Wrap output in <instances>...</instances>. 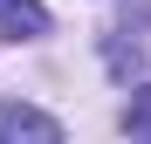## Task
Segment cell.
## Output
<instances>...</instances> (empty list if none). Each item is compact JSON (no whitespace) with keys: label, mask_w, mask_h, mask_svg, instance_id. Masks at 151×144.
Returning a JSON list of instances; mask_svg holds the SVG:
<instances>
[{"label":"cell","mask_w":151,"mask_h":144,"mask_svg":"<svg viewBox=\"0 0 151 144\" xmlns=\"http://www.w3.org/2000/svg\"><path fill=\"white\" fill-rule=\"evenodd\" d=\"M0 137L7 144H62V124L28 110V103H0Z\"/></svg>","instance_id":"6da1fadb"},{"label":"cell","mask_w":151,"mask_h":144,"mask_svg":"<svg viewBox=\"0 0 151 144\" xmlns=\"http://www.w3.org/2000/svg\"><path fill=\"white\" fill-rule=\"evenodd\" d=\"M0 34H14V41L48 34V7L41 0H0Z\"/></svg>","instance_id":"7a4b0ae2"},{"label":"cell","mask_w":151,"mask_h":144,"mask_svg":"<svg viewBox=\"0 0 151 144\" xmlns=\"http://www.w3.org/2000/svg\"><path fill=\"white\" fill-rule=\"evenodd\" d=\"M124 124H131V137H151V89L131 96V117H124Z\"/></svg>","instance_id":"3957f363"}]
</instances>
